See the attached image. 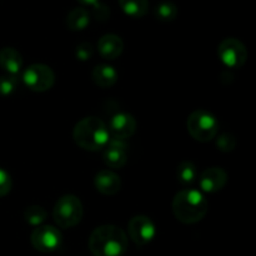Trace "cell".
Returning <instances> with one entry per match:
<instances>
[{
    "mask_svg": "<svg viewBox=\"0 0 256 256\" xmlns=\"http://www.w3.org/2000/svg\"><path fill=\"white\" fill-rule=\"evenodd\" d=\"M128 245L124 230L112 224L98 226L89 238V249L94 256H122Z\"/></svg>",
    "mask_w": 256,
    "mask_h": 256,
    "instance_id": "6da1fadb",
    "label": "cell"
},
{
    "mask_svg": "<svg viewBox=\"0 0 256 256\" xmlns=\"http://www.w3.org/2000/svg\"><path fill=\"white\" fill-rule=\"evenodd\" d=\"M208 200L202 192L195 189L180 190L172 200L174 216L182 224H196L208 212Z\"/></svg>",
    "mask_w": 256,
    "mask_h": 256,
    "instance_id": "7a4b0ae2",
    "label": "cell"
},
{
    "mask_svg": "<svg viewBox=\"0 0 256 256\" xmlns=\"http://www.w3.org/2000/svg\"><path fill=\"white\" fill-rule=\"evenodd\" d=\"M72 139L82 149L99 152L109 142L110 135L106 124L96 116H86L76 122L72 130Z\"/></svg>",
    "mask_w": 256,
    "mask_h": 256,
    "instance_id": "3957f363",
    "label": "cell"
},
{
    "mask_svg": "<svg viewBox=\"0 0 256 256\" xmlns=\"http://www.w3.org/2000/svg\"><path fill=\"white\" fill-rule=\"evenodd\" d=\"M84 215V208L78 196L72 194L59 198L52 209L55 222L62 229H69L79 224Z\"/></svg>",
    "mask_w": 256,
    "mask_h": 256,
    "instance_id": "277c9868",
    "label": "cell"
},
{
    "mask_svg": "<svg viewBox=\"0 0 256 256\" xmlns=\"http://www.w3.org/2000/svg\"><path fill=\"white\" fill-rule=\"evenodd\" d=\"M186 128L189 134L196 142H208L216 136L219 124L212 112L204 109H198L188 118Z\"/></svg>",
    "mask_w": 256,
    "mask_h": 256,
    "instance_id": "5b68a950",
    "label": "cell"
},
{
    "mask_svg": "<svg viewBox=\"0 0 256 256\" xmlns=\"http://www.w3.org/2000/svg\"><path fill=\"white\" fill-rule=\"evenodd\" d=\"M22 82L32 92H48L55 84V72L49 65L32 64L22 72Z\"/></svg>",
    "mask_w": 256,
    "mask_h": 256,
    "instance_id": "8992f818",
    "label": "cell"
},
{
    "mask_svg": "<svg viewBox=\"0 0 256 256\" xmlns=\"http://www.w3.org/2000/svg\"><path fill=\"white\" fill-rule=\"evenodd\" d=\"M218 55L228 68H242L248 60L246 46L235 38H226L218 46Z\"/></svg>",
    "mask_w": 256,
    "mask_h": 256,
    "instance_id": "52a82bcc",
    "label": "cell"
},
{
    "mask_svg": "<svg viewBox=\"0 0 256 256\" xmlns=\"http://www.w3.org/2000/svg\"><path fill=\"white\" fill-rule=\"evenodd\" d=\"M32 248L40 252H52L62 244V235L52 225H40L34 229L30 238Z\"/></svg>",
    "mask_w": 256,
    "mask_h": 256,
    "instance_id": "ba28073f",
    "label": "cell"
},
{
    "mask_svg": "<svg viewBox=\"0 0 256 256\" xmlns=\"http://www.w3.org/2000/svg\"><path fill=\"white\" fill-rule=\"evenodd\" d=\"M128 232L132 242L139 246L150 244L156 236V226L146 215H136L132 218L128 225Z\"/></svg>",
    "mask_w": 256,
    "mask_h": 256,
    "instance_id": "9c48e42d",
    "label": "cell"
},
{
    "mask_svg": "<svg viewBox=\"0 0 256 256\" xmlns=\"http://www.w3.org/2000/svg\"><path fill=\"white\" fill-rule=\"evenodd\" d=\"M106 128L108 132H109L110 139L125 140L129 139V138H132L135 134L138 122L130 112H120L112 115Z\"/></svg>",
    "mask_w": 256,
    "mask_h": 256,
    "instance_id": "30bf717a",
    "label": "cell"
},
{
    "mask_svg": "<svg viewBox=\"0 0 256 256\" xmlns=\"http://www.w3.org/2000/svg\"><path fill=\"white\" fill-rule=\"evenodd\" d=\"M102 158L110 169H122L128 162V144L125 140L110 139L102 149Z\"/></svg>",
    "mask_w": 256,
    "mask_h": 256,
    "instance_id": "8fae6325",
    "label": "cell"
},
{
    "mask_svg": "<svg viewBox=\"0 0 256 256\" xmlns=\"http://www.w3.org/2000/svg\"><path fill=\"white\" fill-rule=\"evenodd\" d=\"M228 184V172L222 168L212 166L208 168L202 172L199 178L200 189L205 192H218Z\"/></svg>",
    "mask_w": 256,
    "mask_h": 256,
    "instance_id": "7c38bea8",
    "label": "cell"
},
{
    "mask_svg": "<svg viewBox=\"0 0 256 256\" xmlns=\"http://www.w3.org/2000/svg\"><path fill=\"white\" fill-rule=\"evenodd\" d=\"M122 179L115 172L109 169H102L96 172L94 178V186L100 194L112 196L122 190Z\"/></svg>",
    "mask_w": 256,
    "mask_h": 256,
    "instance_id": "4fadbf2b",
    "label": "cell"
},
{
    "mask_svg": "<svg viewBox=\"0 0 256 256\" xmlns=\"http://www.w3.org/2000/svg\"><path fill=\"white\" fill-rule=\"evenodd\" d=\"M98 52L104 59L114 60L124 52V42L119 35L105 34L98 42Z\"/></svg>",
    "mask_w": 256,
    "mask_h": 256,
    "instance_id": "5bb4252c",
    "label": "cell"
},
{
    "mask_svg": "<svg viewBox=\"0 0 256 256\" xmlns=\"http://www.w3.org/2000/svg\"><path fill=\"white\" fill-rule=\"evenodd\" d=\"M22 64H24V60L16 49L10 46L0 49V68L4 69L8 74L16 76L22 72Z\"/></svg>",
    "mask_w": 256,
    "mask_h": 256,
    "instance_id": "9a60e30c",
    "label": "cell"
},
{
    "mask_svg": "<svg viewBox=\"0 0 256 256\" xmlns=\"http://www.w3.org/2000/svg\"><path fill=\"white\" fill-rule=\"evenodd\" d=\"M92 78L100 88H110L118 82V72L114 66L108 64H99L94 68Z\"/></svg>",
    "mask_w": 256,
    "mask_h": 256,
    "instance_id": "2e32d148",
    "label": "cell"
},
{
    "mask_svg": "<svg viewBox=\"0 0 256 256\" xmlns=\"http://www.w3.org/2000/svg\"><path fill=\"white\" fill-rule=\"evenodd\" d=\"M89 24L90 14L84 8H75L66 16V26L72 32H82Z\"/></svg>",
    "mask_w": 256,
    "mask_h": 256,
    "instance_id": "e0dca14e",
    "label": "cell"
},
{
    "mask_svg": "<svg viewBox=\"0 0 256 256\" xmlns=\"http://www.w3.org/2000/svg\"><path fill=\"white\" fill-rule=\"evenodd\" d=\"M122 12L132 18H142L149 9V0H119Z\"/></svg>",
    "mask_w": 256,
    "mask_h": 256,
    "instance_id": "ac0fdd59",
    "label": "cell"
},
{
    "mask_svg": "<svg viewBox=\"0 0 256 256\" xmlns=\"http://www.w3.org/2000/svg\"><path fill=\"white\" fill-rule=\"evenodd\" d=\"M176 176L180 184L190 185L196 180L198 170L194 162L190 160H184L176 168Z\"/></svg>",
    "mask_w": 256,
    "mask_h": 256,
    "instance_id": "d6986e66",
    "label": "cell"
},
{
    "mask_svg": "<svg viewBox=\"0 0 256 256\" xmlns=\"http://www.w3.org/2000/svg\"><path fill=\"white\" fill-rule=\"evenodd\" d=\"M154 15L159 22H170L178 16V6L172 2H162L155 6Z\"/></svg>",
    "mask_w": 256,
    "mask_h": 256,
    "instance_id": "ffe728a7",
    "label": "cell"
},
{
    "mask_svg": "<svg viewBox=\"0 0 256 256\" xmlns=\"http://www.w3.org/2000/svg\"><path fill=\"white\" fill-rule=\"evenodd\" d=\"M24 219L28 224L32 226H40L48 219V212L44 208L39 205H32L24 212Z\"/></svg>",
    "mask_w": 256,
    "mask_h": 256,
    "instance_id": "44dd1931",
    "label": "cell"
},
{
    "mask_svg": "<svg viewBox=\"0 0 256 256\" xmlns=\"http://www.w3.org/2000/svg\"><path fill=\"white\" fill-rule=\"evenodd\" d=\"M18 78L15 75H2L0 76V95L2 96H9L16 90Z\"/></svg>",
    "mask_w": 256,
    "mask_h": 256,
    "instance_id": "7402d4cb",
    "label": "cell"
},
{
    "mask_svg": "<svg viewBox=\"0 0 256 256\" xmlns=\"http://www.w3.org/2000/svg\"><path fill=\"white\" fill-rule=\"evenodd\" d=\"M216 146L222 152H232L236 148V138L229 132H225L216 139Z\"/></svg>",
    "mask_w": 256,
    "mask_h": 256,
    "instance_id": "603a6c76",
    "label": "cell"
},
{
    "mask_svg": "<svg viewBox=\"0 0 256 256\" xmlns=\"http://www.w3.org/2000/svg\"><path fill=\"white\" fill-rule=\"evenodd\" d=\"M94 54V46L90 42H84L79 44L75 49V56L80 60V62H88L90 58Z\"/></svg>",
    "mask_w": 256,
    "mask_h": 256,
    "instance_id": "cb8c5ba5",
    "label": "cell"
},
{
    "mask_svg": "<svg viewBox=\"0 0 256 256\" xmlns=\"http://www.w3.org/2000/svg\"><path fill=\"white\" fill-rule=\"evenodd\" d=\"M12 188V179L8 172L0 168V198L6 196Z\"/></svg>",
    "mask_w": 256,
    "mask_h": 256,
    "instance_id": "d4e9b609",
    "label": "cell"
},
{
    "mask_svg": "<svg viewBox=\"0 0 256 256\" xmlns=\"http://www.w3.org/2000/svg\"><path fill=\"white\" fill-rule=\"evenodd\" d=\"M94 15L99 22H105V20L109 19V8L105 4H102V2H96V4L94 5Z\"/></svg>",
    "mask_w": 256,
    "mask_h": 256,
    "instance_id": "484cf974",
    "label": "cell"
},
{
    "mask_svg": "<svg viewBox=\"0 0 256 256\" xmlns=\"http://www.w3.org/2000/svg\"><path fill=\"white\" fill-rule=\"evenodd\" d=\"M78 2L84 5H95L96 2H99V0H78Z\"/></svg>",
    "mask_w": 256,
    "mask_h": 256,
    "instance_id": "4316f807",
    "label": "cell"
}]
</instances>
